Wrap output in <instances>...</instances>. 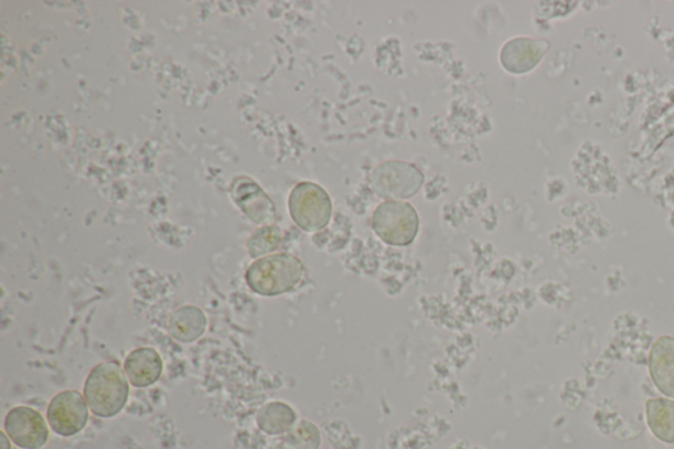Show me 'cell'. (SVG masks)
Listing matches in <instances>:
<instances>
[{"mask_svg": "<svg viewBox=\"0 0 674 449\" xmlns=\"http://www.w3.org/2000/svg\"><path fill=\"white\" fill-rule=\"evenodd\" d=\"M84 392L93 414L99 418H113L127 405V374L118 363H101L88 374Z\"/></svg>", "mask_w": 674, "mask_h": 449, "instance_id": "cell-1", "label": "cell"}, {"mask_svg": "<svg viewBox=\"0 0 674 449\" xmlns=\"http://www.w3.org/2000/svg\"><path fill=\"white\" fill-rule=\"evenodd\" d=\"M304 267L296 256L278 254L258 258L247 270L249 288L257 295L275 297L296 289Z\"/></svg>", "mask_w": 674, "mask_h": 449, "instance_id": "cell-2", "label": "cell"}, {"mask_svg": "<svg viewBox=\"0 0 674 449\" xmlns=\"http://www.w3.org/2000/svg\"><path fill=\"white\" fill-rule=\"evenodd\" d=\"M372 226L381 240L394 247H406L417 239L419 215L410 203L387 201L374 211Z\"/></svg>", "mask_w": 674, "mask_h": 449, "instance_id": "cell-3", "label": "cell"}, {"mask_svg": "<svg viewBox=\"0 0 674 449\" xmlns=\"http://www.w3.org/2000/svg\"><path fill=\"white\" fill-rule=\"evenodd\" d=\"M292 221L306 233H318L329 226L332 217V201L322 186L301 182L292 189L289 199Z\"/></svg>", "mask_w": 674, "mask_h": 449, "instance_id": "cell-4", "label": "cell"}, {"mask_svg": "<svg viewBox=\"0 0 674 449\" xmlns=\"http://www.w3.org/2000/svg\"><path fill=\"white\" fill-rule=\"evenodd\" d=\"M370 182L379 199L408 200L420 192L425 175L410 162L387 161L373 169Z\"/></svg>", "mask_w": 674, "mask_h": 449, "instance_id": "cell-5", "label": "cell"}, {"mask_svg": "<svg viewBox=\"0 0 674 449\" xmlns=\"http://www.w3.org/2000/svg\"><path fill=\"white\" fill-rule=\"evenodd\" d=\"M46 415L54 432L60 437H73L87 425V403L77 391L61 392L51 400Z\"/></svg>", "mask_w": 674, "mask_h": 449, "instance_id": "cell-6", "label": "cell"}, {"mask_svg": "<svg viewBox=\"0 0 674 449\" xmlns=\"http://www.w3.org/2000/svg\"><path fill=\"white\" fill-rule=\"evenodd\" d=\"M4 430L13 443L24 449H40L50 438L43 415L25 406L12 408L7 414Z\"/></svg>", "mask_w": 674, "mask_h": 449, "instance_id": "cell-7", "label": "cell"}, {"mask_svg": "<svg viewBox=\"0 0 674 449\" xmlns=\"http://www.w3.org/2000/svg\"><path fill=\"white\" fill-rule=\"evenodd\" d=\"M233 196L237 207L244 215L261 226H274L277 210L267 193L248 177H238L233 185Z\"/></svg>", "mask_w": 674, "mask_h": 449, "instance_id": "cell-8", "label": "cell"}, {"mask_svg": "<svg viewBox=\"0 0 674 449\" xmlns=\"http://www.w3.org/2000/svg\"><path fill=\"white\" fill-rule=\"evenodd\" d=\"M547 41L516 38L502 47L501 64L509 73L524 74L534 70L547 53Z\"/></svg>", "mask_w": 674, "mask_h": 449, "instance_id": "cell-9", "label": "cell"}, {"mask_svg": "<svg viewBox=\"0 0 674 449\" xmlns=\"http://www.w3.org/2000/svg\"><path fill=\"white\" fill-rule=\"evenodd\" d=\"M650 373L657 389L674 399V338H659L652 345Z\"/></svg>", "mask_w": 674, "mask_h": 449, "instance_id": "cell-10", "label": "cell"}, {"mask_svg": "<svg viewBox=\"0 0 674 449\" xmlns=\"http://www.w3.org/2000/svg\"><path fill=\"white\" fill-rule=\"evenodd\" d=\"M162 370L163 364L159 352L149 346L132 351L125 362L128 381L136 387H147L158 383Z\"/></svg>", "mask_w": 674, "mask_h": 449, "instance_id": "cell-11", "label": "cell"}, {"mask_svg": "<svg viewBox=\"0 0 674 449\" xmlns=\"http://www.w3.org/2000/svg\"><path fill=\"white\" fill-rule=\"evenodd\" d=\"M207 319L196 306H183L169 319L168 331L176 342L193 343L206 331Z\"/></svg>", "mask_w": 674, "mask_h": 449, "instance_id": "cell-12", "label": "cell"}, {"mask_svg": "<svg viewBox=\"0 0 674 449\" xmlns=\"http://www.w3.org/2000/svg\"><path fill=\"white\" fill-rule=\"evenodd\" d=\"M646 421L655 437L664 443L674 445V403L665 398L646 403Z\"/></svg>", "mask_w": 674, "mask_h": 449, "instance_id": "cell-13", "label": "cell"}, {"mask_svg": "<svg viewBox=\"0 0 674 449\" xmlns=\"http://www.w3.org/2000/svg\"><path fill=\"white\" fill-rule=\"evenodd\" d=\"M296 414L288 405L271 403L257 414V425L264 432L279 435L289 430L295 424Z\"/></svg>", "mask_w": 674, "mask_h": 449, "instance_id": "cell-14", "label": "cell"}, {"mask_svg": "<svg viewBox=\"0 0 674 449\" xmlns=\"http://www.w3.org/2000/svg\"><path fill=\"white\" fill-rule=\"evenodd\" d=\"M282 243V231L277 226H265L255 231L248 240L250 257L257 258L271 254Z\"/></svg>", "mask_w": 674, "mask_h": 449, "instance_id": "cell-15", "label": "cell"}, {"mask_svg": "<svg viewBox=\"0 0 674 449\" xmlns=\"http://www.w3.org/2000/svg\"><path fill=\"white\" fill-rule=\"evenodd\" d=\"M0 438H2V445L4 449H10L9 447V439H7L6 434L2 432L0 434Z\"/></svg>", "mask_w": 674, "mask_h": 449, "instance_id": "cell-16", "label": "cell"}]
</instances>
